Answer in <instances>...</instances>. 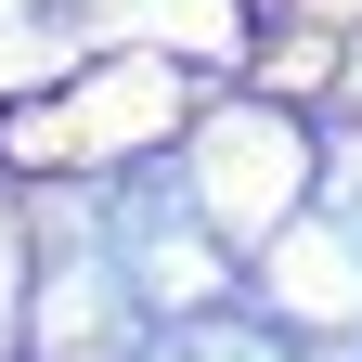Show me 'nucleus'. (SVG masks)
I'll list each match as a JSON object with an SVG mask.
<instances>
[{"mask_svg": "<svg viewBox=\"0 0 362 362\" xmlns=\"http://www.w3.org/2000/svg\"><path fill=\"white\" fill-rule=\"evenodd\" d=\"M143 362H298V337L259 310H181L168 337H143Z\"/></svg>", "mask_w": 362, "mask_h": 362, "instance_id": "obj_1", "label": "nucleus"}]
</instances>
